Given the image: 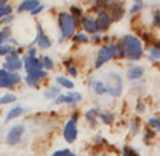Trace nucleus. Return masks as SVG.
Instances as JSON below:
<instances>
[{"instance_id": "2f4dec72", "label": "nucleus", "mask_w": 160, "mask_h": 156, "mask_svg": "<svg viewBox=\"0 0 160 156\" xmlns=\"http://www.w3.org/2000/svg\"><path fill=\"white\" fill-rule=\"evenodd\" d=\"M122 156H137V155H136V152H133V150H130L128 147H125V148H123Z\"/></svg>"}, {"instance_id": "dca6fc26", "label": "nucleus", "mask_w": 160, "mask_h": 156, "mask_svg": "<svg viewBox=\"0 0 160 156\" xmlns=\"http://www.w3.org/2000/svg\"><path fill=\"white\" fill-rule=\"evenodd\" d=\"M38 5H40V2L38 0H23L20 5H18V8H17V11L18 12H25V11H32V9H35Z\"/></svg>"}, {"instance_id": "a878e982", "label": "nucleus", "mask_w": 160, "mask_h": 156, "mask_svg": "<svg viewBox=\"0 0 160 156\" xmlns=\"http://www.w3.org/2000/svg\"><path fill=\"white\" fill-rule=\"evenodd\" d=\"M96 115H98V109H90V110H87L86 120L88 121V122H93L95 118H96Z\"/></svg>"}, {"instance_id": "c756f323", "label": "nucleus", "mask_w": 160, "mask_h": 156, "mask_svg": "<svg viewBox=\"0 0 160 156\" xmlns=\"http://www.w3.org/2000/svg\"><path fill=\"white\" fill-rule=\"evenodd\" d=\"M8 37H9V34L6 32V29H5V31H0V45H3V43H6V40H8Z\"/></svg>"}, {"instance_id": "f257e3e1", "label": "nucleus", "mask_w": 160, "mask_h": 156, "mask_svg": "<svg viewBox=\"0 0 160 156\" xmlns=\"http://www.w3.org/2000/svg\"><path fill=\"white\" fill-rule=\"evenodd\" d=\"M122 51L128 60H139L142 55V43L134 35H125L122 38Z\"/></svg>"}, {"instance_id": "cd10ccee", "label": "nucleus", "mask_w": 160, "mask_h": 156, "mask_svg": "<svg viewBox=\"0 0 160 156\" xmlns=\"http://www.w3.org/2000/svg\"><path fill=\"white\" fill-rule=\"evenodd\" d=\"M41 63H43V69H44V67H46V69H52V67H53V61L50 60V57H43Z\"/></svg>"}, {"instance_id": "1a4fd4ad", "label": "nucleus", "mask_w": 160, "mask_h": 156, "mask_svg": "<svg viewBox=\"0 0 160 156\" xmlns=\"http://www.w3.org/2000/svg\"><path fill=\"white\" fill-rule=\"evenodd\" d=\"M82 100V95L78 94V92H72V94H60L58 98L55 100L57 104H76Z\"/></svg>"}, {"instance_id": "0eeeda50", "label": "nucleus", "mask_w": 160, "mask_h": 156, "mask_svg": "<svg viewBox=\"0 0 160 156\" xmlns=\"http://www.w3.org/2000/svg\"><path fill=\"white\" fill-rule=\"evenodd\" d=\"M25 126L23 124H15L12 126L8 133H6V144L8 145H17L20 141H22V138H23V135H25Z\"/></svg>"}, {"instance_id": "6ab92c4d", "label": "nucleus", "mask_w": 160, "mask_h": 156, "mask_svg": "<svg viewBox=\"0 0 160 156\" xmlns=\"http://www.w3.org/2000/svg\"><path fill=\"white\" fill-rule=\"evenodd\" d=\"M142 75H143V69L139 67V66L131 67V69L128 71V78H130V80H137V78H140Z\"/></svg>"}, {"instance_id": "e433bc0d", "label": "nucleus", "mask_w": 160, "mask_h": 156, "mask_svg": "<svg viewBox=\"0 0 160 156\" xmlns=\"http://www.w3.org/2000/svg\"><path fill=\"white\" fill-rule=\"evenodd\" d=\"M67 71H69V73H70V75H73V77H76V75H78V72H76V69H75V67H69Z\"/></svg>"}, {"instance_id": "b1692460", "label": "nucleus", "mask_w": 160, "mask_h": 156, "mask_svg": "<svg viewBox=\"0 0 160 156\" xmlns=\"http://www.w3.org/2000/svg\"><path fill=\"white\" fill-rule=\"evenodd\" d=\"M12 14V6L11 5H3V6H0V20L3 19V17H6V15H11Z\"/></svg>"}, {"instance_id": "412c9836", "label": "nucleus", "mask_w": 160, "mask_h": 156, "mask_svg": "<svg viewBox=\"0 0 160 156\" xmlns=\"http://www.w3.org/2000/svg\"><path fill=\"white\" fill-rule=\"evenodd\" d=\"M57 83L60 84L61 87H66V89H73V86H75L73 81L67 80L66 77H57Z\"/></svg>"}, {"instance_id": "72a5a7b5", "label": "nucleus", "mask_w": 160, "mask_h": 156, "mask_svg": "<svg viewBox=\"0 0 160 156\" xmlns=\"http://www.w3.org/2000/svg\"><path fill=\"white\" fill-rule=\"evenodd\" d=\"M43 9H44V6H43V5H38L35 9H32V11H31V14H32V15H35V14H38V12H41Z\"/></svg>"}, {"instance_id": "ddd939ff", "label": "nucleus", "mask_w": 160, "mask_h": 156, "mask_svg": "<svg viewBox=\"0 0 160 156\" xmlns=\"http://www.w3.org/2000/svg\"><path fill=\"white\" fill-rule=\"evenodd\" d=\"M37 45L41 49H48L52 46V41L49 40V37L44 34L41 24H38V28H37Z\"/></svg>"}, {"instance_id": "5701e85b", "label": "nucleus", "mask_w": 160, "mask_h": 156, "mask_svg": "<svg viewBox=\"0 0 160 156\" xmlns=\"http://www.w3.org/2000/svg\"><path fill=\"white\" fill-rule=\"evenodd\" d=\"M15 49L11 46V45H8V43H3V45H0V57H6V55H9V54H12Z\"/></svg>"}, {"instance_id": "423d86ee", "label": "nucleus", "mask_w": 160, "mask_h": 156, "mask_svg": "<svg viewBox=\"0 0 160 156\" xmlns=\"http://www.w3.org/2000/svg\"><path fill=\"white\" fill-rule=\"evenodd\" d=\"M23 64H25V69L28 73L34 72V71H43V63H41V60H38L35 57V49H29L28 51V55L23 60Z\"/></svg>"}, {"instance_id": "6e6552de", "label": "nucleus", "mask_w": 160, "mask_h": 156, "mask_svg": "<svg viewBox=\"0 0 160 156\" xmlns=\"http://www.w3.org/2000/svg\"><path fill=\"white\" fill-rule=\"evenodd\" d=\"M22 66H23V61H22V58L17 55V51H14L12 54L6 55L5 64H3V69H5L6 72L14 73V72H17V71H20Z\"/></svg>"}, {"instance_id": "2eb2a0df", "label": "nucleus", "mask_w": 160, "mask_h": 156, "mask_svg": "<svg viewBox=\"0 0 160 156\" xmlns=\"http://www.w3.org/2000/svg\"><path fill=\"white\" fill-rule=\"evenodd\" d=\"M25 113V109L23 106H20V104H17V106H14V107L9 109V112L6 113V116H5V122H9V121L12 120H17L18 116H22Z\"/></svg>"}, {"instance_id": "a211bd4d", "label": "nucleus", "mask_w": 160, "mask_h": 156, "mask_svg": "<svg viewBox=\"0 0 160 156\" xmlns=\"http://www.w3.org/2000/svg\"><path fill=\"white\" fill-rule=\"evenodd\" d=\"M92 87H93V90L98 94V95H104V94H107V89H105V84L102 83V81H92Z\"/></svg>"}, {"instance_id": "f3484780", "label": "nucleus", "mask_w": 160, "mask_h": 156, "mask_svg": "<svg viewBox=\"0 0 160 156\" xmlns=\"http://www.w3.org/2000/svg\"><path fill=\"white\" fill-rule=\"evenodd\" d=\"M82 26H84V29L87 32H96L98 31L96 29V22L90 17H82Z\"/></svg>"}, {"instance_id": "393cba45", "label": "nucleus", "mask_w": 160, "mask_h": 156, "mask_svg": "<svg viewBox=\"0 0 160 156\" xmlns=\"http://www.w3.org/2000/svg\"><path fill=\"white\" fill-rule=\"evenodd\" d=\"M50 156H76L73 152H70L69 148H62V150H57V152H53Z\"/></svg>"}, {"instance_id": "c85d7f7f", "label": "nucleus", "mask_w": 160, "mask_h": 156, "mask_svg": "<svg viewBox=\"0 0 160 156\" xmlns=\"http://www.w3.org/2000/svg\"><path fill=\"white\" fill-rule=\"evenodd\" d=\"M99 116L105 124H111L113 122V115L111 113H99Z\"/></svg>"}, {"instance_id": "4c0bfd02", "label": "nucleus", "mask_w": 160, "mask_h": 156, "mask_svg": "<svg viewBox=\"0 0 160 156\" xmlns=\"http://www.w3.org/2000/svg\"><path fill=\"white\" fill-rule=\"evenodd\" d=\"M6 71H5V69H0V81H2V78H3V77H5V75H6Z\"/></svg>"}, {"instance_id": "4be33fe9", "label": "nucleus", "mask_w": 160, "mask_h": 156, "mask_svg": "<svg viewBox=\"0 0 160 156\" xmlns=\"http://www.w3.org/2000/svg\"><path fill=\"white\" fill-rule=\"evenodd\" d=\"M11 103H15V95L14 94H5V95L0 96V106L11 104Z\"/></svg>"}, {"instance_id": "9b49d317", "label": "nucleus", "mask_w": 160, "mask_h": 156, "mask_svg": "<svg viewBox=\"0 0 160 156\" xmlns=\"http://www.w3.org/2000/svg\"><path fill=\"white\" fill-rule=\"evenodd\" d=\"M107 5L110 6V11H111L110 20H119L123 15L122 3H121V2H118V0H108Z\"/></svg>"}, {"instance_id": "4468645a", "label": "nucleus", "mask_w": 160, "mask_h": 156, "mask_svg": "<svg viewBox=\"0 0 160 156\" xmlns=\"http://www.w3.org/2000/svg\"><path fill=\"white\" fill-rule=\"evenodd\" d=\"M96 22V29L98 31H105L108 26H110V15L107 14V12H104V11H99L98 14V19L95 20Z\"/></svg>"}, {"instance_id": "9d476101", "label": "nucleus", "mask_w": 160, "mask_h": 156, "mask_svg": "<svg viewBox=\"0 0 160 156\" xmlns=\"http://www.w3.org/2000/svg\"><path fill=\"white\" fill-rule=\"evenodd\" d=\"M20 75L17 72H8L3 78H2V81H0V89H9V87H14L17 83H20Z\"/></svg>"}, {"instance_id": "bb28decb", "label": "nucleus", "mask_w": 160, "mask_h": 156, "mask_svg": "<svg viewBox=\"0 0 160 156\" xmlns=\"http://www.w3.org/2000/svg\"><path fill=\"white\" fill-rule=\"evenodd\" d=\"M148 124H149L152 129H156L157 132H160V120L159 118H149V120H148Z\"/></svg>"}, {"instance_id": "58836bf2", "label": "nucleus", "mask_w": 160, "mask_h": 156, "mask_svg": "<svg viewBox=\"0 0 160 156\" xmlns=\"http://www.w3.org/2000/svg\"><path fill=\"white\" fill-rule=\"evenodd\" d=\"M139 8H140V5H134V6H133V8H131V11H133V12L139 11Z\"/></svg>"}, {"instance_id": "f8f14e48", "label": "nucleus", "mask_w": 160, "mask_h": 156, "mask_svg": "<svg viewBox=\"0 0 160 156\" xmlns=\"http://www.w3.org/2000/svg\"><path fill=\"white\" fill-rule=\"evenodd\" d=\"M46 75H48L46 71H34V72L28 73V75H26V84L31 86V87H35L38 84V81H40L41 78H44Z\"/></svg>"}, {"instance_id": "39448f33", "label": "nucleus", "mask_w": 160, "mask_h": 156, "mask_svg": "<svg viewBox=\"0 0 160 156\" xmlns=\"http://www.w3.org/2000/svg\"><path fill=\"white\" fill-rule=\"evenodd\" d=\"M76 121H78V113H73V116L66 122V126H64V129H62V136H64V139H66L69 144L75 143L76 138H78V126H76Z\"/></svg>"}, {"instance_id": "20e7f679", "label": "nucleus", "mask_w": 160, "mask_h": 156, "mask_svg": "<svg viewBox=\"0 0 160 156\" xmlns=\"http://www.w3.org/2000/svg\"><path fill=\"white\" fill-rule=\"evenodd\" d=\"M105 84V89L107 92L113 96H119L122 94V78L118 75V73L111 72L107 73V83Z\"/></svg>"}, {"instance_id": "f03ea898", "label": "nucleus", "mask_w": 160, "mask_h": 156, "mask_svg": "<svg viewBox=\"0 0 160 156\" xmlns=\"http://www.w3.org/2000/svg\"><path fill=\"white\" fill-rule=\"evenodd\" d=\"M123 54L122 46H116V45H110V46H104L99 51L98 58H96V67H101L105 61H108L110 58H116L121 57Z\"/></svg>"}, {"instance_id": "7ed1b4c3", "label": "nucleus", "mask_w": 160, "mask_h": 156, "mask_svg": "<svg viewBox=\"0 0 160 156\" xmlns=\"http://www.w3.org/2000/svg\"><path fill=\"white\" fill-rule=\"evenodd\" d=\"M58 24H60V29H61V38H69V37L73 35L75 28H76V20L70 14L67 12H61L58 15Z\"/></svg>"}, {"instance_id": "c9c22d12", "label": "nucleus", "mask_w": 160, "mask_h": 156, "mask_svg": "<svg viewBox=\"0 0 160 156\" xmlns=\"http://www.w3.org/2000/svg\"><path fill=\"white\" fill-rule=\"evenodd\" d=\"M154 24L160 28V15L159 14H156V15H154Z\"/></svg>"}, {"instance_id": "473e14b6", "label": "nucleus", "mask_w": 160, "mask_h": 156, "mask_svg": "<svg viewBox=\"0 0 160 156\" xmlns=\"http://www.w3.org/2000/svg\"><path fill=\"white\" fill-rule=\"evenodd\" d=\"M72 14H73L72 17L76 20V17H78V15H81V9H79V8H76V6H72Z\"/></svg>"}, {"instance_id": "7c9ffc66", "label": "nucleus", "mask_w": 160, "mask_h": 156, "mask_svg": "<svg viewBox=\"0 0 160 156\" xmlns=\"http://www.w3.org/2000/svg\"><path fill=\"white\" fill-rule=\"evenodd\" d=\"M73 38H75V41H81V43H86V41H87V35H86V34H76Z\"/></svg>"}, {"instance_id": "aec40b11", "label": "nucleus", "mask_w": 160, "mask_h": 156, "mask_svg": "<svg viewBox=\"0 0 160 156\" xmlns=\"http://www.w3.org/2000/svg\"><path fill=\"white\" fill-rule=\"evenodd\" d=\"M58 95H60V89H58L57 86H52V87H49V89L44 92V96L49 98V100H57Z\"/></svg>"}, {"instance_id": "f704fd0d", "label": "nucleus", "mask_w": 160, "mask_h": 156, "mask_svg": "<svg viewBox=\"0 0 160 156\" xmlns=\"http://www.w3.org/2000/svg\"><path fill=\"white\" fill-rule=\"evenodd\" d=\"M11 20H12V14H11V15H6V17H3V19H2V23L6 24V23H9Z\"/></svg>"}]
</instances>
